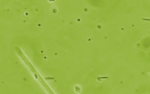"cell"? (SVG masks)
<instances>
[{"instance_id": "1", "label": "cell", "mask_w": 150, "mask_h": 94, "mask_svg": "<svg viewBox=\"0 0 150 94\" xmlns=\"http://www.w3.org/2000/svg\"><path fill=\"white\" fill-rule=\"evenodd\" d=\"M16 51H17L18 54V55L21 57V58L22 59V60H23V61L24 62L25 64H26V66H27V67L29 68V70H30L31 71H32V74H33V76H35V79H36L37 80H38V82H39V83L41 84V85H42V86L43 87V88H45V89L46 90L48 91V92L49 93H54V91L52 90V89H51V88H50L49 85H48V84H47V82H45V79H44L43 78H42V76H41V75L39 73V72H38V70H37V69L35 68V67H34V66L32 64V63H31V62L29 61V59H28L27 57H26V56L24 55V54H23V53L22 52L20 48H16Z\"/></svg>"}]
</instances>
